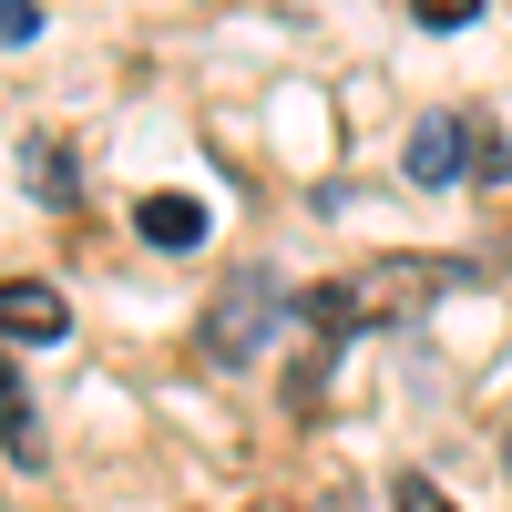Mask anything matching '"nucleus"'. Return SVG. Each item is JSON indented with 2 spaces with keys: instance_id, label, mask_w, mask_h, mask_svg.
<instances>
[{
  "instance_id": "obj_1",
  "label": "nucleus",
  "mask_w": 512,
  "mask_h": 512,
  "mask_svg": "<svg viewBox=\"0 0 512 512\" xmlns=\"http://www.w3.org/2000/svg\"><path fill=\"white\" fill-rule=\"evenodd\" d=\"M400 175H410V185H431V195H441V185H461V175L502 185V175H512V144L492 134L482 113H431V123H420V134H410Z\"/></svg>"
},
{
  "instance_id": "obj_2",
  "label": "nucleus",
  "mask_w": 512,
  "mask_h": 512,
  "mask_svg": "<svg viewBox=\"0 0 512 512\" xmlns=\"http://www.w3.org/2000/svg\"><path fill=\"white\" fill-rule=\"evenodd\" d=\"M277 318H287V297H277V277L267 267H246L216 308H205V328H195V349H205V369H246L256 349L277 338Z\"/></svg>"
},
{
  "instance_id": "obj_3",
  "label": "nucleus",
  "mask_w": 512,
  "mask_h": 512,
  "mask_svg": "<svg viewBox=\"0 0 512 512\" xmlns=\"http://www.w3.org/2000/svg\"><path fill=\"white\" fill-rule=\"evenodd\" d=\"M451 287H472L461 256H379L369 277H349V308H359V318H420V308L451 297Z\"/></svg>"
},
{
  "instance_id": "obj_4",
  "label": "nucleus",
  "mask_w": 512,
  "mask_h": 512,
  "mask_svg": "<svg viewBox=\"0 0 512 512\" xmlns=\"http://www.w3.org/2000/svg\"><path fill=\"white\" fill-rule=\"evenodd\" d=\"M0 338H21V349H62V338H72V297L52 277H0Z\"/></svg>"
},
{
  "instance_id": "obj_5",
  "label": "nucleus",
  "mask_w": 512,
  "mask_h": 512,
  "mask_svg": "<svg viewBox=\"0 0 512 512\" xmlns=\"http://www.w3.org/2000/svg\"><path fill=\"white\" fill-rule=\"evenodd\" d=\"M205 226H216V216H205L195 195H144V205H134V236H144V246H164V256L205 246Z\"/></svg>"
},
{
  "instance_id": "obj_6",
  "label": "nucleus",
  "mask_w": 512,
  "mask_h": 512,
  "mask_svg": "<svg viewBox=\"0 0 512 512\" xmlns=\"http://www.w3.org/2000/svg\"><path fill=\"white\" fill-rule=\"evenodd\" d=\"M21 175L52 195V205H72V154H62V134H31V144H21Z\"/></svg>"
},
{
  "instance_id": "obj_7",
  "label": "nucleus",
  "mask_w": 512,
  "mask_h": 512,
  "mask_svg": "<svg viewBox=\"0 0 512 512\" xmlns=\"http://www.w3.org/2000/svg\"><path fill=\"white\" fill-rule=\"evenodd\" d=\"M390 512H461V502H441V482H420V472H400V482H390Z\"/></svg>"
},
{
  "instance_id": "obj_8",
  "label": "nucleus",
  "mask_w": 512,
  "mask_h": 512,
  "mask_svg": "<svg viewBox=\"0 0 512 512\" xmlns=\"http://www.w3.org/2000/svg\"><path fill=\"white\" fill-rule=\"evenodd\" d=\"M410 21L420 31H461V21H482V0H410Z\"/></svg>"
},
{
  "instance_id": "obj_9",
  "label": "nucleus",
  "mask_w": 512,
  "mask_h": 512,
  "mask_svg": "<svg viewBox=\"0 0 512 512\" xmlns=\"http://www.w3.org/2000/svg\"><path fill=\"white\" fill-rule=\"evenodd\" d=\"M41 31V11H31V0H0V41H31Z\"/></svg>"
},
{
  "instance_id": "obj_10",
  "label": "nucleus",
  "mask_w": 512,
  "mask_h": 512,
  "mask_svg": "<svg viewBox=\"0 0 512 512\" xmlns=\"http://www.w3.org/2000/svg\"><path fill=\"white\" fill-rule=\"evenodd\" d=\"M502 472H512V431H502Z\"/></svg>"
}]
</instances>
